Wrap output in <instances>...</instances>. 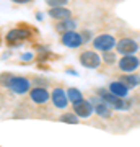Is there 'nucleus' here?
I'll use <instances>...</instances> for the list:
<instances>
[{
    "label": "nucleus",
    "instance_id": "nucleus-1",
    "mask_svg": "<svg viewBox=\"0 0 140 147\" xmlns=\"http://www.w3.org/2000/svg\"><path fill=\"white\" fill-rule=\"evenodd\" d=\"M99 96L104 103H108L111 108L114 110H127L129 105L125 103V98H121V96H116L114 93L111 92H104V90H99Z\"/></svg>",
    "mask_w": 140,
    "mask_h": 147
},
{
    "label": "nucleus",
    "instance_id": "nucleus-2",
    "mask_svg": "<svg viewBox=\"0 0 140 147\" xmlns=\"http://www.w3.org/2000/svg\"><path fill=\"white\" fill-rule=\"evenodd\" d=\"M116 44H117V42H116L114 36H111V34H99V36H96V38L93 39L94 49L103 51V53H106V51H111V49L116 46Z\"/></svg>",
    "mask_w": 140,
    "mask_h": 147
},
{
    "label": "nucleus",
    "instance_id": "nucleus-3",
    "mask_svg": "<svg viewBox=\"0 0 140 147\" xmlns=\"http://www.w3.org/2000/svg\"><path fill=\"white\" fill-rule=\"evenodd\" d=\"M80 64L86 69H98L101 64V56H98L94 51H83L80 54Z\"/></svg>",
    "mask_w": 140,
    "mask_h": 147
},
{
    "label": "nucleus",
    "instance_id": "nucleus-4",
    "mask_svg": "<svg viewBox=\"0 0 140 147\" xmlns=\"http://www.w3.org/2000/svg\"><path fill=\"white\" fill-rule=\"evenodd\" d=\"M139 65H140V61L135 54H127V56L119 59V69L125 74H130L134 70H137Z\"/></svg>",
    "mask_w": 140,
    "mask_h": 147
},
{
    "label": "nucleus",
    "instance_id": "nucleus-5",
    "mask_svg": "<svg viewBox=\"0 0 140 147\" xmlns=\"http://www.w3.org/2000/svg\"><path fill=\"white\" fill-rule=\"evenodd\" d=\"M62 44L67 47H72V49H75V47H80L83 44V36L80 34V33H77L75 30L73 31H67V33H62Z\"/></svg>",
    "mask_w": 140,
    "mask_h": 147
},
{
    "label": "nucleus",
    "instance_id": "nucleus-6",
    "mask_svg": "<svg viewBox=\"0 0 140 147\" xmlns=\"http://www.w3.org/2000/svg\"><path fill=\"white\" fill-rule=\"evenodd\" d=\"M116 49H117L119 54L127 56V54H135V51L139 49V44H137V41L132 39V38H124V39H121V41L116 44Z\"/></svg>",
    "mask_w": 140,
    "mask_h": 147
},
{
    "label": "nucleus",
    "instance_id": "nucleus-7",
    "mask_svg": "<svg viewBox=\"0 0 140 147\" xmlns=\"http://www.w3.org/2000/svg\"><path fill=\"white\" fill-rule=\"evenodd\" d=\"M29 87H31V84H29V80L25 79V77H13V80L10 82V88L13 93H26L28 90H29Z\"/></svg>",
    "mask_w": 140,
    "mask_h": 147
},
{
    "label": "nucleus",
    "instance_id": "nucleus-8",
    "mask_svg": "<svg viewBox=\"0 0 140 147\" xmlns=\"http://www.w3.org/2000/svg\"><path fill=\"white\" fill-rule=\"evenodd\" d=\"M93 103L86 100H82L73 105V113L78 116V118H88L91 113H93Z\"/></svg>",
    "mask_w": 140,
    "mask_h": 147
},
{
    "label": "nucleus",
    "instance_id": "nucleus-9",
    "mask_svg": "<svg viewBox=\"0 0 140 147\" xmlns=\"http://www.w3.org/2000/svg\"><path fill=\"white\" fill-rule=\"evenodd\" d=\"M51 100H52V103H54V106H57V108H60V110H62V108H67V105H68V96L62 88H54L52 90Z\"/></svg>",
    "mask_w": 140,
    "mask_h": 147
},
{
    "label": "nucleus",
    "instance_id": "nucleus-10",
    "mask_svg": "<svg viewBox=\"0 0 140 147\" xmlns=\"http://www.w3.org/2000/svg\"><path fill=\"white\" fill-rule=\"evenodd\" d=\"M28 36H29V31H28V30H20V28H16V30L8 31V34H7V42L11 44V46H15V44H18L20 41L26 39Z\"/></svg>",
    "mask_w": 140,
    "mask_h": 147
},
{
    "label": "nucleus",
    "instance_id": "nucleus-11",
    "mask_svg": "<svg viewBox=\"0 0 140 147\" xmlns=\"http://www.w3.org/2000/svg\"><path fill=\"white\" fill-rule=\"evenodd\" d=\"M109 92L114 93L116 96H121V98H127L129 96V87L125 84H122L121 80H114L109 84Z\"/></svg>",
    "mask_w": 140,
    "mask_h": 147
},
{
    "label": "nucleus",
    "instance_id": "nucleus-12",
    "mask_svg": "<svg viewBox=\"0 0 140 147\" xmlns=\"http://www.w3.org/2000/svg\"><path fill=\"white\" fill-rule=\"evenodd\" d=\"M29 96H31V100L34 101V103H38V105H44V103H46L49 98H51L49 92H47L46 88H41V87L33 88L31 93H29Z\"/></svg>",
    "mask_w": 140,
    "mask_h": 147
},
{
    "label": "nucleus",
    "instance_id": "nucleus-13",
    "mask_svg": "<svg viewBox=\"0 0 140 147\" xmlns=\"http://www.w3.org/2000/svg\"><path fill=\"white\" fill-rule=\"evenodd\" d=\"M49 16L54 18V20H65V18H70L72 16V11L65 8V7H52L49 10Z\"/></svg>",
    "mask_w": 140,
    "mask_h": 147
},
{
    "label": "nucleus",
    "instance_id": "nucleus-14",
    "mask_svg": "<svg viewBox=\"0 0 140 147\" xmlns=\"http://www.w3.org/2000/svg\"><path fill=\"white\" fill-rule=\"evenodd\" d=\"M93 110H94V113L98 116H101V118H109L111 116V106L108 105V103H104L103 100L101 101H94V105H93Z\"/></svg>",
    "mask_w": 140,
    "mask_h": 147
},
{
    "label": "nucleus",
    "instance_id": "nucleus-15",
    "mask_svg": "<svg viewBox=\"0 0 140 147\" xmlns=\"http://www.w3.org/2000/svg\"><path fill=\"white\" fill-rule=\"evenodd\" d=\"M119 80L122 82V84H125L127 87H139L140 85V75H137V74H134V72H130V74H124V75H121L119 77Z\"/></svg>",
    "mask_w": 140,
    "mask_h": 147
},
{
    "label": "nucleus",
    "instance_id": "nucleus-16",
    "mask_svg": "<svg viewBox=\"0 0 140 147\" xmlns=\"http://www.w3.org/2000/svg\"><path fill=\"white\" fill-rule=\"evenodd\" d=\"M77 28V23H75V20H72V18H65V20H60L56 25V30H57L59 33H67V31H73Z\"/></svg>",
    "mask_w": 140,
    "mask_h": 147
},
{
    "label": "nucleus",
    "instance_id": "nucleus-17",
    "mask_svg": "<svg viewBox=\"0 0 140 147\" xmlns=\"http://www.w3.org/2000/svg\"><path fill=\"white\" fill-rule=\"evenodd\" d=\"M67 96H68V101H70V103H73V105H75V103H78V101H82L83 100V95H82V92H80V90L78 88H68L67 90Z\"/></svg>",
    "mask_w": 140,
    "mask_h": 147
},
{
    "label": "nucleus",
    "instance_id": "nucleus-18",
    "mask_svg": "<svg viewBox=\"0 0 140 147\" xmlns=\"http://www.w3.org/2000/svg\"><path fill=\"white\" fill-rule=\"evenodd\" d=\"M60 121H62V123H68V124H77L78 116L75 115V113H65V115L60 116Z\"/></svg>",
    "mask_w": 140,
    "mask_h": 147
},
{
    "label": "nucleus",
    "instance_id": "nucleus-19",
    "mask_svg": "<svg viewBox=\"0 0 140 147\" xmlns=\"http://www.w3.org/2000/svg\"><path fill=\"white\" fill-rule=\"evenodd\" d=\"M15 75H11V74H3V75H0V82L5 85V87H10V82L13 80Z\"/></svg>",
    "mask_w": 140,
    "mask_h": 147
},
{
    "label": "nucleus",
    "instance_id": "nucleus-20",
    "mask_svg": "<svg viewBox=\"0 0 140 147\" xmlns=\"http://www.w3.org/2000/svg\"><path fill=\"white\" fill-rule=\"evenodd\" d=\"M103 61L106 64H113V62H116V56L111 51H106V53L103 54Z\"/></svg>",
    "mask_w": 140,
    "mask_h": 147
},
{
    "label": "nucleus",
    "instance_id": "nucleus-21",
    "mask_svg": "<svg viewBox=\"0 0 140 147\" xmlns=\"http://www.w3.org/2000/svg\"><path fill=\"white\" fill-rule=\"evenodd\" d=\"M47 2V5H51V8L52 7H62V5H65L68 0H46Z\"/></svg>",
    "mask_w": 140,
    "mask_h": 147
},
{
    "label": "nucleus",
    "instance_id": "nucleus-22",
    "mask_svg": "<svg viewBox=\"0 0 140 147\" xmlns=\"http://www.w3.org/2000/svg\"><path fill=\"white\" fill-rule=\"evenodd\" d=\"M21 59H23V61H31L33 54L31 53H26V54H23V56H21Z\"/></svg>",
    "mask_w": 140,
    "mask_h": 147
},
{
    "label": "nucleus",
    "instance_id": "nucleus-23",
    "mask_svg": "<svg viewBox=\"0 0 140 147\" xmlns=\"http://www.w3.org/2000/svg\"><path fill=\"white\" fill-rule=\"evenodd\" d=\"M11 2H15V3H28V2H31V0H11Z\"/></svg>",
    "mask_w": 140,
    "mask_h": 147
}]
</instances>
